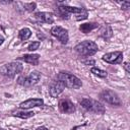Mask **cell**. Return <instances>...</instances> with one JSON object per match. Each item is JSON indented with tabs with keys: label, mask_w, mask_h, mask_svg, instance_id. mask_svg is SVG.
<instances>
[{
	"label": "cell",
	"mask_w": 130,
	"mask_h": 130,
	"mask_svg": "<svg viewBox=\"0 0 130 130\" xmlns=\"http://www.w3.org/2000/svg\"><path fill=\"white\" fill-rule=\"evenodd\" d=\"M57 80L61 81L65 87L69 88H79L82 85L81 80L78 77L68 72H60L57 76Z\"/></svg>",
	"instance_id": "obj_1"
},
{
	"label": "cell",
	"mask_w": 130,
	"mask_h": 130,
	"mask_svg": "<svg viewBox=\"0 0 130 130\" xmlns=\"http://www.w3.org/2000/svg\"><path fill=\"white\" fill-rule=\"evenodd\" d=\"M74 49L80 56H91L98 52L99 48L94 42L86 40V41H83V42L79 43L78 45H76Z\"/></svg>",
	"instance_id": "obj_2"
},
{
	"label": "cell",
	"mask_w": 130,
	"mask_h": 130,
	"mask_svg": "<svg viewBox=\"0 0 130 130\" xmlns=\"http://www.w3.org/2000/svg\"><path fill=\"white\" fill-rule=\"evenodd\" d=\"M80 105L87 111L89 112H92V113H95V114H104L106 109L105 107L103 106V104H101L100 102L95 101V100H92V99H88V98H84L80 101Z\"/></svg>",
	"instance_id": "obj_3"
},
{
	"label": "cell",
	"mask_w": 130,
	"mask_h": 130,
	"mask_svg": "<svg viewBox=\"0 0 130 130\" xmlns=\"http://www.w3.org/2000/svg\"><path fill=\"white\" fill-rule=\"evenodd\" d=\"M22 71V65L18 62H10L0 67V73L8 77H14Z\"/></svg>",
	"instance_id": "obj_4"
},
{
	"label": "cell",
	"mask_w": 130,
	"mask_h": 130,
	"mask_svg": "<svg viewBox=\"0 0 130 130\" xmlns=\"http://www.w3.org/2000/svg\"><path fill=\"white\" fill-rule=\"evenodd\" d=\"M40 78H41V74L38 71H32L27 76H20L18 78L17 82L23 86H31V85H35L36 83H38Z\"/></svg>",
	"instance_id": "obj_5"
},
{
	"label": "cell",
	"mask_w": 130,
	"mask_h": 130,
	"mask_svg": "<svg viewBox=\"0 0 130 130\" xmlns=\"http://www.w3.org/2000/svg\"><path fill=\"white\" fill-rule=\"evenodd\" d=\"M100 98L105 101L108 104H111L113 106H120L121 105V101L119 99V96L117 95V93H115L113 90L110 89H104L101 93H100Z\"/></svg>",
	"instance_id": "obj_6"
},
{
	"label": "cell",
	"mask_w": 130,
	"mask_h": 130,
	"mask_svg": "<svg viewBox=\"0 0 130 130\" xmlns=\"http://www.w3.org/2000/svg\"><path fill=\"white\" fill-rule=\"evenodd\" d=\"M51 34L52 36H54L55 38H57L62 44H67L68 42V30L61 27V26H58V25H55L51 28Z\"/></svg>",
	"instance_id": "obj_7"
},
{
	"label": "cell",
	"mask_w": 130,
	"mask_h": 130,
	"mask_svg": "<svg viewBox=\"0 0 130 130\" xmlns=\"http://www.w3.org/2000/svg\"><path fill=\"white\" fill-rule=\"evenodd\" d=\"M103 60L108 63H111V64H121L122 60H123V54L120 51L108 53L103 56Z\"/></svg>",
	"instance_id": "obj_8"
},
{
	"label": "cell",
	"mask_w": 130,
	"mask_h": 130,
	"mask_svg": "<svg viewBox=\"0 0 130 130\" xmlns=\"http://www.w3.org/2000/svg\"><path fill=\"white\" fill-rule=\"evenodd\" d=\"M59 109L61 112L65 114H71L75 111V107L72 102H70L67 99H62L59 102Z\"/></svg>",
	"instance_id": "obj_9"
},
{
	"label": "cell",
	"mask_w": 130,
	"mask_h": 130,
	"mask_svg": "<svg viewBox=\"0 0 130 130\" xmlns=\"http://www.w3.org/2000/svg\"><path fill=\"white\" fill-rule=\"evenodd\" d=\"M64 88H65L64 84H63L61 81L57 80V81H55L54 83L51 84V86H50V88H49V91H50L51 96L57 98L61 92H63Z\"/></svg>",
	"instance_id": "obj_10"
},
{
	"label": "cell",
	"mask_w": 130,
	"mask_h": 130,
	"mask_svg": "<svg viewBox=\"0 0 130 130\" xmlns=\"http://www.w3.org/2000/svg\"><path fill=\"white\" fill-rule=\"evenodd\" d=\"M44 105V101L42 99H29L27 101H24L22 103H20L19 107L21 109H30L34 107H41Z\"/></svg>",
	"instance_id": "obj_11"
},
{
	"label": "cell",
	"mask_w": 130,
	"mask_h": 130,
	"mask_svg": "<svg viewBox=\"0 0 130 130\" xmlns=\"http://www.w3.org/2000/svg\"><path fill=\"white\" fill-rule=\"evenodd\" d=\"M36 18L41 21V22H45V23H53L54 21V17H53V14L52 13H49V12H38L35 14Z\"/></svg>",
	"instance_id": "obj_12"
},
{
	"label": "cell",
	"mask_w": 130,
	"mask_h": 130,
	"mask_svg": "<svg viewBox=\"0 0 130 130\" xmlns=\"http://www.w3.org/2000/svg\"><path fill=\"white\" fill-rule=\"evenodd\" d=\"M19 59L26 62V63H29V64H32V65H38L40 56L37 55V54H27V55H23L22 57H19Z\"/></svg>",
	"instance_id": "obj_13"
},
{
	"label": "cell",
	"mask_w": 130,
	"mask_h": 130,
	"mask_svg": "<svg viewBox=\"0 0 130 130\" xmlns=\"http://www.w3.org/2000/svg\"><path fill=\"white\" fill-rule=\"evenodd\" d=\"M99 25H98V23H83V24H81L80 26H79V29L82 31V32H84V34H87V32H89V31H91L92 29H94L95 27H98Z\"/></svg>",
	"instance_id": "obj_14"
},
{
	"label": "cell",
	"mask_w": 130,
	"mask_h": 130,
	"mask_svg": "<svg viewBox=\"0 0 130 130\" xmlns=\"http://www.w3.org/2000/svg\"><path fill=\"white\" fill-rule=\"evenodd\" d=\"M35 115L34 112L31 111H16L13 113V116H16V117H19V118H22V119H27V118H30Z\"/></svg>",
	"instance_id": "obj_15"
},
{
	"label": "cell",
	"mask_w": 130,
	"mask_h": 130,
	"mask_svg": "<svg viewBox=\"0 0 130 130\" xmlns=\"http://www.w3.org/2000/svg\"><path fill=\"white\" fill-rule=\"evenodd\" d=\"M18 36H19V38L21 39V40H27L30 36H31V30L29 29V28H27V27H24V28H22V29H20L19 30V32H18Z\"/></svg>",
	"instance_id": "obj_16"
},
{
	"label": "cell",
	"mask_w": 130,
	"mask_h": 130,
	"mask_svg": "<svg viewBox=\"0 0 130 130\" xmlns=\"http://www.w3.org/2000/svg\"><path fill=\"white\" fill-rule=\"evenodd\" d=\"M104 28H105V29L102 31V37H103L104 39L108 40V39H110V38L112 37V29H111V27H110L109 25H106Z\"/></svg>",
	"instance_id": "obj_17"
},
{
	"label": "cell",
	"mask_w": 130,
	"mask_h": 130,
	"mask_svg": "<svg viewBox=\"0 0 130 130\" xmlns=\"http://www.w3.org/2000/svg\"><path fill=\"white\" fill-rule=\"evenodd\" d=\"M91 72H92L94 75H98V76H100V77H107V72L104 71V70H102V69H100V68L93 67V68H91Z\"/></svg>",
	"instance_id": "obj_18"
},
{
	"label": "cell",
	"mask_w": 130,
	"mask_h": 130,
	"mask_svg": "<svg viewBox=\"0 0 130 130\" xmlns=\"http://www.w3.org/2000/svg\"><path fill=\"white\" fill-rule=\"evenodd\" d=\"M36 6H37V4H36L35 2H31V3H23L24 9L27 10V11H32V10H35V9H36Z\"/></svg>",
	"instance_id": "obj_19"
},
{
	"label": "cell",
	"mask_w": 130,
	"mask_h": 130,
	"mask_svg": "<svg viewBox=\"0 0 130 130\" xmlns=\"http://www.w3.org/2000/svg\"><path fill=\"white\" fill-rule=\"evenodd\" d=\"M39 47H40V42H34L27 47V50L28 51H36L37 49H39Z\"/></svg>",
	"instance_id": "obj_20"
},
{
	"label": "cell",
	"mask_w": 130,
	"mask_h": 130,
	"mask_svg": "<svg viewBox=\"0 0 130 130\" xmlns=\"http://www.w3.org/2000/svg\"><path fill=\"white\" fill-rule=\"evenodd\" d=\"M130 7V2L129 1H125L122 3V8L123 9H128Z\"/></svg>",
	"instance_id": "obj_21"
},
{
	"label": "cell",
	"mask_w": 130,
	"mask_h": 130,
	"mask_svg": "<svg viewBox=\"0 0 130 130\" xmlns=\"http://www.w3.org/2000/svg\"><path fill=\"white\" fill-rule=\"evenodd\" d=\"M124 67H125L126 71L129 73V72H130V70H129V63H127V62H126V63H124Z\"/></svg>",
	"instance_id": "obj_22"
},
{
	"label": "cell",
	"mask_w": 130,
	"mask_h": 130,
	"mask_svg": "<svg viewBox=\"0 0 130 130\" xmlns=\"http://www.w3.org/2000/svg\"><path fill=\"white\" fill-rule=\"evenodd\" d=\"M36 130H48L46 127H44V126H42V127H38Z\"/></svg>",
	"instance_id": "obj_23"
},
{
	"label": "cell",
	"mask_w": 130,
	"mask_h": 130,
	"mask_svg": "<svg viewBox=\"0 0 130 130\" xmlns=\"http://www.w3.org/2000/svg\"><path fill=\"white\" fill-rule=\"evenodd\" d=\"M3 42H4V38H3L2 36H0V45L3 44Z\"/></svg>",
	"instance_id": "obj_24"
},
{
	"label": "cell",
	"mask_w": 130,
	"mask_h": 130,
	"mask_svg": "<svg viewBox=\"0 0 130 130\" xmlns=\"http://www.w3.org/2000/svg\"><path fill=\"white\" fill-rule=\"evenodd\" d=\"M0 130H5V129H3V128H0Z\"/></svg>",
	"instance_id": "obj_25"
}]
</instances>
